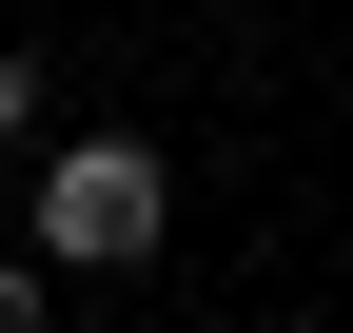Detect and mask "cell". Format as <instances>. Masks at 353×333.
<instances>
[{
  "label": "cell",
  "instance_id": "cell-2",
  "mask_svg": "<svg viewBox=\"0 0 353 333\" xmlns=\"http://www.w3.org/2000/svg\"><path fill=\"white\" fill-rule=\"evenodd\" d=\"M20 138H39V59L0 39V157H20Z\"/></svg>",
  "mask_w": 353,
  "mask_h": 333
},
{
  "label": "cell",
  "instance_id": "cell-3",
  "mask_svg": "<svg viewBox=\"0 0 353 333\" xmlns=\"http://www.w3.org/2000/svg\"><path fill=\"white\" fill-rule=\"evenodd\" d=\"M0 333H39V255H0Z\"/></svg>",
  "mask_w": 353,
  "mask_h": 333
},
{
  "label": "cell",
  "instance_id": "cell-1",
  "mask_svg": "<svg viewBox=\"0 0 353 333\" xmlns=\"http://www.w3.org/2000/svg\"><path fill=\"white\" fill-rule=\"evenodd\" d=\"M20 216H39V275H138L176 235V177H157V138H59Z\"/></svg>",
  "mask_w": 353,
  "mask_h": 333
}]
</instances>
